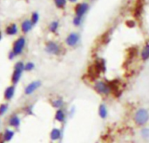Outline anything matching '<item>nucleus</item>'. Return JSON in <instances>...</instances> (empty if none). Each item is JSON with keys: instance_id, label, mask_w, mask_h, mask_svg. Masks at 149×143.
<instances>
[{"instance_id": "1", "label": "nucleus", "mask_w": 149, "mask_h": 143, "mask_svg": "<svg viewBox=\"0 0 149 143\" xmlns=\"http://www.w3.org/2000/svg\"><path fill=\"white\" fill-rule=\"evenodd\" d=\"M134 121L139 126L146 125L149 121L148 111L145 108H140L139 110H137L134 115Z\"/></svg>"}, {"instance_id": "2", "label": "nucleus", "mask_w": 149, "mask_h": 143, "mask_svg": "<svg viewBox=\"0 0 149 143\" xmlns=\"http://www.w3.org/2000/svg\"><path fill=\"white\" fill-rule=\"evenodd\" d=\"M94 89L100 94H109L113 91V86L105 81L99 80L94 84Z\"/></svg>"}, {"instance_id": "3", "label": "nucleus", "mask_w": 149, "mask_h": 143, "mask_svg": "<svg viewBox=\"0 0 149 143\" xmlns=\"http://www.w3.org/2000/svg\"><path fill=\"white\" fill-rule=\"evenodd\" d=\"M24 70V65L23 62L19 61V62H17L15 66H14V70H13V73H12V76H11V82L13 84H17L21 76H22V73L23 71Z\"/></svg>"}, {"instance_id": "4", "label": "nucleus", "mask_w": 149, "mask_h": 143, "mask_svg": "<svg viewBox=\"0 0 149 143\" xmlns=\"http://www.w3.org/2000/svg\"><path fill=\"white\" fill-rule=\"evenodd\" d=\"M24 45H25V39L24 37H20L18 38L13 44V47H12V51L11 52L17 56V55H19L23 52V50L24 48Z\"/></svg>"}, {"instance_id": "5", "label": "nucleus", "mask_w": 149, "mask_h": 143, "mask_svg": "<svg viewBox=\"0 0 149 143\" xmlns=\"http://www.w3.org/2000/svg\"><path fill=\"white\" fill-rule=\"evenodd\" d=\"M45 51H46L48 53L54 54V55H58V54H59V52H60V48H59V46H58V44H56L55 42L50 41V42H48V43L46 44Z\"/></svg>"}, {"instance_id": "6", "label": "nucleus", "mask_w": 149, "mask_h": 143, "mask_svg": "<svg viewBox=\"0 0 149 143\" xmlns=\"http://www.w3.org/2000/svg\"><path fill=\"white\" fill-rule=\"evenodd\" d=\"M41 86V82L39 80H35L31 83H30L29 85L26 86L25 89H24V93L26 95H31V93H33L38 88H39Z\"/></svg>"}, {"instance_id": "7", "label": "nucleus", "mask_w": 149, "mask_h": 143, "mask_svg": "<svg viewBox=\"0 0 149 143\" xmlns=\"http://www.w3.org/2000/svg\"><path fill=\"white\" fill-rule=\"evenodd\" d=\"M79 40V36L77 33L73 32V33H71L70 35H68V37L65 39V42L69 46H74L77 45Z\"/></svg>"}, {"instance_id": "8", "label": "nucleus", "mask_w": 149, "mask_h": 143, "mask_svg": "<svg viewBox=\"0 0 149 143\" xmlns=\"http://www.w3.org/2000/svg\"><path fill=\"white\" fill-rule=\"evenodd\" d=\"M87 10H88V4H87V3H79V4H77V6L75 7V11H76L77 17H81L86 12Z\"/></svg>"}, {"instance_id": "9", "label": "nucleus", "mask_w": 149, "mask_h": 143, "mask_svg": "<svg viewBox=\"0 0 149 143\" xmlns=\"http://www.w3.org/2000/svg\"><path fill=\"white\" fill-rule=\"evenodd\" d=\"M14 93H15V86H8L4 91V99L6 100H11L14 96Z\"/></svg>"}, {"instance_id": "10", "label": "nucleus", "mask_w": 149, "mask_h": 143, "mask_svg": "<svg viewBox=\"0 0 149 143\" xmlns=\"http://www.w3.org/2000/svg\"><path fill=\"white\" fill-rule=\"evenodd\" d=\"M9 125L12 128H18L20 125V119L17 115L13 114L9 120Z\"/></svg>"}, {"instance_id": "11", "label": "nucleus", "mask_w": 149, "mask_h": 143, "mask_svg": "<svg viewBox=\"0 0 149 143\" xmlns=\"http://www.w3.org/2000/svg\"><path fill=\"white\" fill-rule=\"evenodd\" d=\"M32 25H33V24H32L31 21L26 19V20H24V21L22 23V24H21V29H22V31H23L24 33H27L28 31H30L31 30Z\"/></svg>"}, {"instance_id": "12", "label": "nucleus", "mask_w": 149, "mask_h": 143, "mask_svg": "<svg viewBox=\"0 0 149 143\" xmlns=\"http://www.w3.org/2000/svg\"><path fill=\"white\" fill-rule=\"evenodd\" d=\"M50 136L52 141H58L61 138V131L58 128H53L51 132Z\"/></svg>"}, {"instance_id": "13", "label": "nucleus", "mask_w": 149, "mask_h": 143, "mask_svg": "<svg viewBox=\"0 0 149 143\" xmlns=\"http://www.w3.org/2000/svg\"><path fill=\"white\" fill-rule=\"evenodd\" d=\"M107 108L106 107V105L104 104H101L99 107V115L101 119H106L107 117Z\"/></svg>"}, {"instance_id": "14", "label": "nucleus", "mask_w": 149, "mask_h": 143, "mask_svg": "<svg viewBox=\"0 0 149 143\" xmlns=\"http://www.w3.org/2000/svg\"><path fill=\"white\" fill-rule=\"evenodd\" d=\"M65 119V114L63 110L61 109H58L56 114H55V120L59 121V122H63Z\"/></svg>"}, {"instance_id": "15", "label": "nucleus", "mask_w": 149, "mask_h": 143, "mask_svg": "<svg viewBox=\"0 0 149 143\" xmlns=\"http://www.w3.org/2000/svg\"><path fill=\"white\" fill-rule=\"evenodd\" d=\"M5 31L8 35H15L17 32V27L15 24H12L7 26Z\"/></svg>"}, {"instance_id": "16", "label": "nucleus", "mask_w": 149, "mask_h": 143, "mask_svg": "<svg viewBox=\"0 0 149 143\" xmlns=\"http://www.w3.org/2000/svg\"><path fill=\"white\" fill-rule=\"evenodd\" d=\"M3 136V140H4L5 142H9V141H10V140L13 138V136H14V132H13L12 130L6 129Z\"/></svg>"}, {"instance_id": "17", "label": "nucleus", "mask_w": 149, "mask_h": 143, "mask_svg": "<svg viewBox=\"0 0 149 143\" xmlns=\"http://www.w3.org/2000/svg\"><path fill=\"white\" fill-rule=\"evenodd\" d=\"M52 105L55 108H61L64 106V100L62 99H55L52 101Z\"/></svg>"}, {"instance_id": "18", "label": "nucleus", "mask_w": 149, "mask_h": 143, "mask_svg": "<svg viewBox=\"0 0 149 143\" xmlns=\"http://www.w3.org/2000/svg\"><path fill=\"white\" fill-rule=\"evenodd\" d=\"M141 58L143 60H148L149 59V44L143 48L141 52Z\"/></svg>"}, {"instance_id": "19", "label": "nucleus", "mask_w": 149, "mask_h": 143, "mask_svg": "<svg viewBox=\"0 0 149 143\" xmlns=\"http://www.w3.org/2000/svg\"><path fill=\"white\" fill-rule=\"evenodd\" d=\"M141 135L144 139H149V128H144L141 130Z\"/></svg>"}, {"instance_id": "20", "label": "nucleus", "mask_w": 149, "mask_h": 143, "mask_svg": "<svg viewBox=\"0 0 149 143\" xmlns=\"http://www.w3.org/2000/svg\"><path fill=\"white\" fill-rule=\"evenodd\" d=\"M58 27V23L57 21H54V22H52V23L50 24L49 29H50V31H51L55 32V31H57Z\"/></svg>"}, {"instance_id": "21", "label": "nucleus", "mask_w": 149, "mask_h": 143, "mask_svg": "<svg viewBox=\"0 0 149 143\" xmlns=\"http://www.w3.org/2000/svg\"><path fill=\"white\" fill-rule=\"evenodd\" d=\"M35 67V65L32 63V62H28L27 64L24 65V70L27 71V72H30V71H32Z\"/></svg>"}, {"instance_id": "22", "label": "nucleus", "mask_w": 149, "mask_h": 143, "mask_svg": "<svg viewBox=\"0 0 149 143\" xmlns=\"http://www.w3.org/2000/svg\"><path fill=\"white\" fill-rule=\"evenodd\" d=\"M54 3L57 5V7H58V8H64L65 5V3H66V1L65 0H54Z\"/></svg>"}, {"instance_id": "23", "label": "nucleus", "mask_w": 149, "mask_h": 143, "mask_svg": "<svg viewBox=\"0 0 149 143\" xmlns=\"http://www.w3.org/2000/svg\"><path fill=\"white\" fill-rule=\"evenodd\" d=\"M7 109H8V105H6V104L0 105V116L3 115L5 114V112L7 111Z\"/></svg>"}, {"instance_id": "24", "label": "nucleus", "mask_w": 149, "mask_h": 143, "mask_svg": "<svg viewBox=\"0 0 149 143\" xmlns=\"http://www.w3.org/2000/svg\"><path fill=\"white\" fill-rule=\"evenodd\" d=\"M38 14L37 12H34L31 16V23L32 24H35L38 23Z\"/></svg>"}, {"instance_id": "25", "label": "nucleus", "mask_w": 149, "mask_h": 143, "mask_svg": "<svg viewBox=\"0 0 149 143\" xmlns=\"http://www.w3.org/2000/svg\"><path fill=\"white\" fill-rule=\"evenodd\" d=\"M80 23H81V17H76L73 19V24H74L76 26L79 25V24H80Z\"/></svg>"}, {"instance_id": "26", "label": "nucleus", "mask_w": 149, "mask_h": 143, "mask_svg": "<svg viewBox=\"0 0 149 143\" xmlns=\"http://www.w3.org/2000/svg\"><path fill=\"white\" fill-rule=\"evenodd\" d=\"M1 38H2V34H1V32H0V40H1Z\"/></svg>"}, {"instance_id": "27", "label": "nucleus", "mask_w": 149, "mask_h": 143, "mask_svg": "<svg viewBox=\"0 0 149 143\" xmlns=\"http://www.w3.org/2000/svg\"><path fill=\"white\" fill-rule=\"evenodd\" d=\"M70 1H71V2H75L76 0H70Z\"/></svg>"}]
</instances>
